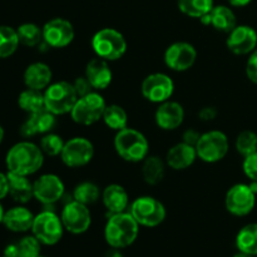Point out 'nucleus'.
<instances>
[{
  "label": "nucleus",
  "mask_w": 257,
  "mask_h": 257,
  "mask_svg": "<svg viewBox=\"0 0 257 257\" xmlns=\"http://www.w3.org/2000/svg\"><path fill=\"white\" fill-rule=\"evenodd\" d=\"M45 155L42 148L30 141H22L9 148L5 157L8 172L22 176H32L44 165Z\"/></svg>",
  "instance_id": "1"
},
{
  "label": "nucleus",
  "mask_w": 257,
  "mask_h": 257,
  "mask_svg": "<svg viewBox=\"0 0 257 257\" xmlns=\"http://www.w3.org/2000/svg\"><path fill=\"white\" fill-rule=\"evenodd\" d=\"M140 235V225L130 211L110 215L104 227V240L112 248L130 247Z\"/></svg>",
  "instance_id": "2"
},
{
  "label": "nucleus",
  "mask_w": 257,
  "mask_h": 257,
  "mask_svg": "<svg viewBox=\"0 0 257 257\" xmlns=\"http://www.w3.org/2000/svg\"><path fill=\"white\" fill-rule=\"evenodd\" d=\"M113 146L117 155L130 163L143 162L150 156V142L147 137L135 128H124L115 133Z\"/></svg>",
  "instance_id": "3"
},
{
  "label": "nucleus",
  "mask_w": 257,
  "mask_h": 257,
  "mask_svg": "<svg viewBox=\"0 0 257 257\" xmlns=\"http://www.w3.org/2000/svg\"><path fill=\"white\" fill-rule=\"evenodd\" d=\"M92 49L98 58L115 62L127 53V40L124 35L113 28H103L98 30L92 38Z\"/></svg>",
  "instance_id": "4"
},
{
  "label": "nucleus",
  "mask_w": 257,
  "mask_h": 257,
  "mask_svg": "<svg viewBox=\"0 0 257 257\" xmlns=\"http://www.w3.org/2000/svg\"><path fill=\"white\" fill-rule=\"evenodd\" d=\"M78 98L79 97L73 87V83L67 80L54 82L44 90L45 109L52 112L57 117L69 114Z\"/></svg>",
  "instance_id": "5"
},
{
  "label": "nucleus",
  "mask_w": 257,
  "mask_h": 257,
  "mask_svg": "<svg viewBox=\"0 0 257 257\" xmlns=\"http://www.w3.org/2000/svg\"><path fill=\"white\" fill-rule=\"evenodd\" d=\"M130 213L138 225L143 227H157L166 220L165 205L152 196H141L130 205Z\"/></svg>",
  "instance_id": "6"
},
{
  "label": "nucleus",
  "mask_w": 257,
  "mask_h": 257,
  "mask_svg": "<svg viewBox=\"0 0 257 257\" xmlns=\"http://www.w3.org/2000/svg\"><path fill=\"white\" fill-rule=\"evenodd\" d=\"M107 103L100 93L93 90L84 97H79L69 113L73 122L79 125H92L103 117Z\"/></svg>",
  "instance_id": "7"
},
{
  "label": "nucleus",
  "mask_w": 257,
  "mask_h": 257,
  "mask_svg": "<svg viewBox=\"0 0 257 257\" xmlns=\"http://www.w3.org/2000/svg\"><path fill=\"white\" fill-rule=\"evenodd\" d=\"M64 230L60 216L52 210H44L35 215L30 231L42 245L54 246L62 240Z\"/></svg>",
  "instance_id": "8"
},
{
  "label": "nucleus",
  "mask_w": 257,
  "mask_h": 257,
  "mask_svg": "<svg viewBox=\"0 0 257 257\" xmlns=\"http://www.w3.org/2000/svg\"><path fill=\"white\" fill-rule=\"evenodd\" d=\"M197 157L205 163H217L227 156L230 142L222 131H208L201 135L197 145Z\"/></svg>",
  "instance_id": "9"
},
{
  "label": "nucleus",
  "mask_w": 257,
  "mask_h": 257,
  "mask_svg": "<svg viewBox=\"0 0 257 257\" xmlns=\"http://www.w3.org/2000/svg\"><path fill=\"white\" fill-rule=\"evenodd\" d=\"M257 193L252 190L251 185L236 183L226 192L225 207L231 215L243 217L250 215L256 205Z\"/></svg>",
  "instance_id": "10"
},
{
  "label": "nucleus",
  "mask_w": 257,
  "mask_h": 257,
  "mask_svg": "<svg viewBox=\"0 0 257 257\" xmlns=\"http://www.w3.org/2000/svg\"><path fill=\"white\" fill-rule=\"evenodd\" d=\"M143 98L151 103L161 104L167 102L175 93V82L166 73H151L141 84Z\"/></svg>",
  "instance_id": "11"
},
{
  "label": "nucleus",
  "mask_w": 257,
  "mask_h": 257,
  "mask_svg": "<svg viewBox=\"0 0 257 257\" xmlns=\"http://www.w3.org/2000/svg\"><path fill=\"white\" fill-rule=\"evenodd\" d=\"M65 231L73 235H82L89 230L92 225V215L89 207L78 201L72 200L64 205L60 212Z\"/></svg>",
  "instance_id": "12"
},
{
  "label": "nucleus",
  "mask_w": 257,
  "mask_h": 257,
  "mask_svg": "<svg viewBox=\"0 0 257 257\" xmlns=\"http://www.w3.org/2000/svg\"><path fill=\"white\" fill-rule=\"evenodd\" d=\"M197 49L188 42H175L168 45L163 60L168 69L173 72H187L197 60Z\"/></svg>",
  "instance_id": "13"
},
{
  "label": "nucleus",
  "mask_w": 257,
  "mask_h": 257,
  "mask_svg": "<svg viewBox=\"0 0 257 257\" xmlns=\"http://www.w3.org/2000/svg\"><path fill=\"white\" fill-rule=\"evenodd\" d=\"M59 157L67 167H84L94 157V146L88 138L74 137L65 142Z\"/></svg>",
  "instance_id": "14"
},
{
  "label": "nucleus",
  "mask_w": 257,
  "mask_h": 257,
  "mask_svg": "<svg viewBox=\"0 0 257 257\" xmlns=\"http://www.w3.org/2000/svg\"><path fill=\"white\" fill-rule=\"evenodd\" d=\"M42 29L43 42L54 49L68 47L75 38L74 27L64 18H53L43 25Z\"/></svg>",
  "instance_id": "15"
},
{
  "label": "nucleus",
  "mask_w": 257,
  "mask_h": 257,
  "mask_svg": "<svg viewBox=\"0 0 257 257\" xmlns=\"http://www.w3.org/2000/svg\"><path fill=\"white\" fill-rule=\"evenodd\" d=\"M65 193L62 178L54 173H45L34 181V198L44 206L59 202Z\"/></svg>",
  "instance_id": "16"
},
{
  "label": "nucleus",
  "mask_w": 257,
  "mask_h": 257,
  "mask_svg": "<svg viewBox=\"0 0 257 257\" xmlns=\"http://www.w3.org/2000/svg\"><path fill=\"white\" fill-rule=\"evenodd\" d=\"M226 47L235 55L251 54L257 48V32L250 25H238L227 34Z\"/></svg>",
  "instance_id": "17"
},
{
  "label": "nucleus",
  "mask_w": 257,
  "mask_h": 257,
  "mask_svg": "<svg viewBox=\"0 0 257 257\" xmlns=\"http://www.w3.org/2000/svg\"><path fill=\"white\" fill-rule=\"evenodd\" d=\"M185 120V108L175 100H167L161 104L155 112V122L163 131H175L182 125Z\"/></svg>",
  "instance_id": "18"
},
{
  "label": "nucleus",
  "mask_w": 257,
  "mask_h": 257,
  "mask_svg": "<svg viewBox=\"0 0 257 257\" xmlns=\"http://www.w3.org/2000/svg\"><path fill=\"white\" fill-rule=\"evenodd\" d=\"M55 124H57V115L48 109H43L29 114L27 120L20 127V135L25 138L34 137L38 135L44 136L52 132Z\"/></svg>",
  "instance_id": "19"
},
{
  "label": "nucleus",
  "mask_w": 257,
  "mask_h": 257,
  "mask_svg": "<svg viewBox=\"0 0 257 257\" xmlns=\"http://www.w3.org/2000/svg\"><path fill=\"white\" fill-rule=\"evenodd\" d=\"M200 22L206 27H212L217 32L226 33V34L237 27L235 13L230 7H226V5H215L208 14L201 18Z\"/></svg>",
  "instance_id": "20"
},
{
  "label": "nucleus",
  "mask_w": 257,
  "mask_h": 257,
  "mask_svg": "<svg viewBox=\"0 0 257 257\" xmlns=\"http://www.w3.org/2000/svg\"><path fill=\"white\" fill-rule=\"evenodd\" d=\"M108 63L109 62L97 57L90 59L85 67L84 75L97 92L107 89L113 80V73Z\"/></svg>",
  "instance_id": "21"
},
{
  "label": "nucleus",
  "mask_w": 257,
  "mask_h": 257,
  "mask_svg": "<svg viewBox=\"0 0 257 257\" xmlns=\"http://www.w3.org/2000/svg\"><path fill=\"white\" fill-rule=\"evenodd\" d=\"M197 158V151L195 146L178 142L168 150L165 161L166 165L173 171H185L190 168Z\"/></svg>",
  "instance_id": "22"
},
{
  "label": "nucleus",
  "mask_w": 257,
  "mask_h": 257,
  "mask_svg": "<svg viewBox=\"0 0 257 257\" xmlns=\"http://www.w3.org/2000/svg\"><path fill=\"white\" fill-rule=\"evenodd\" d=\"M100 200H102V203L105 207V210L110 215L125 212L131 205L130 195H128L127 190L122 185H118V183H110V185H108L102 191Z\"/></svg>",
  "instance_id": "23"
},
{
  "label": "nucleus",
  "mask_w": 257,
  "mask_h": 257,
  "mask_svg": "<svg viewBox=\"0 0 257 257\" xmlns=\"http://www.w3.org/2000/svg\"><path fill=\"white\" fill-rule=\"evenodd\" d=\"M35 215L25 206L19 205L5 211L3 225L12 232L23 233L32 230Z\"/></svg>",
  "instance_id": "24"
},
{
  "label": "nucleus",
  "mask_w": 257,
  "mask_h": 257,
  "mask_svg": "<svg viewBox=\"0 0 257 257\" xmlns=\"http://www.w3.org/2000/svg\"><path fill=\"white\" fill-rule=\"evenodd\" d=\"M23 79L27 88L44 92L52 84L53 72L47 63L35 62L25 68Z\"/></svg>",
  "instance_id": "25"
},
{
  "label": "nucleus",
  "mask_w": 257,
  "mask_h": 257,
  "mask_svg": "<svg viewBox=\"0 0 257 257\" xmlns=\"http://www.w3.org/2000/svg\"><path fill=\"white\" fill-rule=\"evenodd\" d=\"M9 180V196L19 205H25L34 198V182L28 176L7 172Z\"/></svg>",
  "instance_id": "26"
},
{
  "label": "nucleus",
  "mask_w": 257,
  "mask_h": 257,
  "mask_svg": "<svg viewBox=\"0 0 257 257\" xmlns=\"http://www.w3.org/2000/svg\"><path fill=\"white\" fill-rule=\"evenodd\" d=\"M42 243L34 235L24 236L4 248V256L8 257H35L40 255Z\"/></svg>",
  "instance_id": "27"
},
{
  "label": "nucleus",
  "mask_w": 257,
  "mask_h": 257,
  "mask_svg": "<svg viewBox=\"0 0 257 257\" xmlns=\"http://www.w3.org/2000/svg\"><path fill=\"white\" fill-rule=\"evenodd\" d=\"M166 161L158 156H148L142 162V177L147 185L156 186L162 182L166 173Z\"/></svg>",
  "instance_id": "28"
},
{
  "label": "nucleus",
  "mask_w": 257,
  "mask_h": 257,
  "mask_svg": "<svg viewBox=\"0 0 257 257\" xmlns=\"http://www.w3.org/2000/svg\"><path fill=\"white\" fill-rule=\"evenodd\" d=\"M18 105L28 114H33V113L45 109L44 92L27 88L18 97Z\"/></svg>",
  "instance_id": "29"
},
{
  "label": "nucleus",
  "mask_w": 257,
  "mask_h": 257,
  "mask_svg": "<svg viewBox=\"0 0 257 257\" xmlns=\"http://www.w3.org/2000/svg\"><path fill=\"white\" fill-rule=\"evenodd\" d=\"M236 247L240 252L251 256L257 255V223H248L238 231Z\"/></svg>",
  "instance_id": "30"
},
{
  "label": "nucleus",
  "mask_w": 257,
  "mask_h": 257,
  "mask_svg": "<svg viewBox=\"0 0 257 257\" xmlns=\"http://www.w3.org/2000/svg\"><path fill=\"white\" fill-rule=\"evenodd\" d=\"M102 120L112 131H122L128 127V114L124 108L119 104H107Z\"/></svg>",
  "instance_id": "31"
},
{
  "label": "nucleus",
  "mask_w": 257,
  "mask_h": 257,
  "mask_svg": "<svg viewBox=\"0 0 257 257\" xmlns=\"http://www.w3.org/2000/svg\"><path fill=\"white\" fill-rule=\"evenodd\" d=\"M177 7L182 14L201 19L215 7L213 0H177Z\"/></svg>",
  "instance_id": "32"
},
{
  "label": "nucleus",
  "mask_w": 257,
  "mask_h": 257,
  "mask_svg": "<svg viewBox=\"0 0 257 257\" xmlns=\"http://www.w3.org/2000/svg\"><path fill=\"white\" fill-rule=\"evenodd\" d=\"M19 45L20 42L17 29L9 25H0V59L12 57Z\"/></svg>",
  "instance_id": "33"
},
{
  "label": "nucleus",
  "mask_w": 257,
  "mask_h": 257,
  "mask_svg": "<svg viewBox=\"0 0 257 257\" xmlns=\"http://www.w3.org/2000/svg\"><path fill=\"white\" fill-rule=\"evenodd\" d=\"M102 196V191L99 190L94 182L90 181H84L80 182L79 185L75 186L73 190V200L83 203L85 206H90L97 202Z\"/></svg>",
  "instance_id": "34"
},
{
  "label": "nucleus",
  "mask_w": 257,
  "mask_h": 257,
  "mask_svg": "<svg viewBox=\"0 0 257 257\" xmlns=\"http://www.w3.org/2000/svg\"><path fill=\"white\" fill-rule=\"evenodd\" d=\"M18 37L22 45L25 47H37L43 42V29L34 23H24L17 28Z\"/></svg>",
  "instance_id": "35"
},
{
  "label": "nucleus",
  "mask_w": 257,
  "mask_h": 257,
  "mask_svg": "<svg viewBox=\"0 0 257 257\" xmlns=\"http://www.w3.org/2000/svg\"><path fill=\"white\" fill-rule=\"evenodd\" d=\"M64 145L65 142L63 141V138L59 135L53 132L42 136L39 142V147L42 148L43 153L45 156H49V157L60 156L63 148H64Z\"/></svg>",
  "instance_id": "36"
},
{
  "label": "nucleus",
  "mask_w": 257,
  "mask_h": 257,
  "mask_svg": "<svg viewBox=\"0 0 257 257\" xmlns=\"http://www.w3.org/2000/svg\"><path fill=\"white\" fill-rule=\"evenodd\" d=\"M235 147L242 157L257 152V135L252 131H242L236 138Z\"/></svg>",
  "instance_id": "37"
},
{
  "label": "nucleus",
  "mask_w": 257,
  "mask_h": 257,
  "mask_svg": "<svg viewBox=\"0 0 257 257\" xmlns=\"http://www.w3.org/2000/svg\"><path fill=\"white\" fill-rule=\"evenodd\" d=\"M242 170L246 177L252 182H257V152L243 157Z\"/></svg>",
  "instance_id": "38"
},
{
  "label": "nucleus",
  "mask_w": 257,
  "mask_h": 257,
  "mask_svg": "<svg viewBox=\"0 0 257 257\" xmlns=\"http://www.w3.org/2000/svg\"><path fill=\"white\" fill-rule=\"evenodd\" d=\"M73 83V87H74L75 92H77L78 97H84V95L89 94L90 92H93V87L92 84L89 83V80L87 79V77L85 75H83V77H78L75 78L74 82Z\"/></svg>",
  "instance_id": "39"
},
{
  "label": "nucleus",
  "mask_w": 257,
  "mask_h": 257,
  "mask_svg": "<svg viewBox=\"0 0 257 257\" xmlns=\"http://www.w3.org/2000/svg\"><path fill=\"white\" fill-rule=\"evenodd\" d=\"M246 75L251 82L257 84V48L251 53L246 62Z\"/></svg>",
  "instance_id": "40"
},
{
  "label": "nucleus",
  "mask_w": 257,
  "mask_h": 257,
  "mask_svg": "<svg viewBox=\"0 0 257 257\" xmlns=\"http://www.w3.org/2000/svg\"><path fill=\"white\" fill-rule=\"evenodd\" d=\"M218 114V110L216 109V107L213 105H207V107L201 108L200 112H198V118H200L202 122H211V120L215 119Z\"/></svg>",
  "instance_id": "41"
},
{
  "label": "nucleus",
  "mask_w": 257,
  "mask_h": 257,
  "mask_svg": "<svg viewBox=\"0 0 257 257\" xmlns=\"http://www.w3.org/2000/svg\"><path fill=\"white\" fill-rule=\"evenodd\" d=\"M201 135H202V133H200L198 131L193 130V128L186 130L182 135V142L187 143V145H191V146H195L196 147V145H197Z\"/></svg>",
  "instance_id": "42"
},
{
  "label": "nucleus",
  "mask_w": 257,
  "mask_h": 257,
  "mask_svg": "<svg viewBox=\"0 0 257 257\" xmlns=\"http://www.w3.org/2000/svg\"><path fill=\"white\" fill-rule=\"evenodd\" d=\"M9 196V180L8 173L0 172V201Z\"/></svg>",
  "instance_id": "43"
},
{
  "label": "nucleus",
  "mask_w": 257,
  "mask_h": 257,
  "mask_svg": "<svg viewBox=\"0 0 257 257\" xmlns=\"http://www.w3.org/2000/svg\"><path fill=\"white\" fill-rule=\"evenodd\" d=\"M230 3L231 7H235V8H243L246 5L250 4L252 0H227Z\"/></svg>",
  "instance_id": "44"
},
{
  "label": "nucleus",
  "mask_w": 257,
  "mask_h": 257,
  "mask_svg": "<svg viewBox=\"0 0 257 257\" xmlns=\"http://www.w3.org/2000/svg\"><path fill=\"white\" fill-rule=\"evenodd\" d=\"M107 257H123V256L120 255V252H119V250H118V248H113V251L108 252Z\"/></svg>",
  "instance_id": "45"
},
{
  "label": "nucleus",
  "mask_w": 257,
  "mask_h": 257,
  "mask_svg": "<svg viewBox=\"0 0 257 257\" xmlns=\"http://www.w3.org/2000/svg\"><path fill=\"white\" fill-rule=\"evenodd\" d=\"M4 213L5 210L2 205V201H0V225H3V218H4Z\"/></svg>",
  "instance_id": "46"
},
{
  "label": "nucleus",
  "mask_w": 257,
  "mask_h": 257,
  "mask_svg": "<svg viewBox=\"0 0 257 257\" xmlns=\"http://www.w3.org/2000/svg\"><path fill=\"white\" fill-rule=\"evenodd\" d=\"M4 136H5V131L4 128H3V125L0 124V145H2L3 141H4Z\"/></svg>",
  "instance_id": "47"
},
{
  "label": "nucleus",
  "mask_w": 257,
  "mask_h": 257,
  "mask_svg": "<svg viewBox=\"0 0 257 257\" xmlns=\"http://www.w3.org/2000/svg\"><path fill=\"white\" fill-rule=\"evenodd\" d=\"M232 257H255V256L247 255V253H243V252H240V251H238V253H236V255L232 256Z\"/></svg>",
  "instance_id": "48"
},
{
  "label": "nucleus",
  "mask_w": 257,
  "mask_h": 257,
  "mask_svg": "<svg viewBox=\"0 0 257 257\" xmlns=\"http://www.w3.org/2000/svg\"><path fill=\"white\" fill-rule=\"evenodd\" d=\"M35 257H45V256H42V255H39V256H35Z\"/></svg>",
  "instance_id": "49"
},
{
  "label": "nucleus",
  "mask_w": 257,
  "mask_h": 257,
  "mask_svg": "<svg viewBox=\"0 0 257 257\" xmlns=\"http://www.w3.org/2000/svg\"><path fill=\"white\" fill-rule=\"evenodd\" d=\"M3 257H8V256H3Z\"/></svg>",
  "instance_id": "50"
}]
</instances>
